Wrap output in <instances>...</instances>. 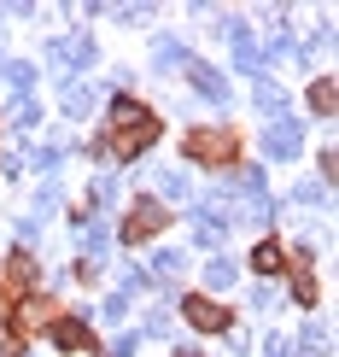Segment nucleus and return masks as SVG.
I'll return each instance as SVG.
<instances>
[{"label": "nucleus", "mask_w": 339, "mask_h": 357, "mask_svg": "<svg viewBox=\"0 0 339 357\" xmlns=\"http://www.w3.org/2000/svg\"><path fill=\"white\" fill-rule=\"evenodd\" d=\"M187 153L211 158V165H228V158H234V135H216V129L205 135V129H194V135H187Z\"/></svg>", "instance_id": "nucleus-1"}, {"label": "nucleus", "mask_w": 339, "mask_h": 357, "mask_svg": "<svg viewBox=\"0 0 339 357\" xmlns=\"http://www.w3.org/2000/svg\"><path fill=\"white\" fill-rule=\"evenodd\" d=\"M158 229H164V205H152V199H146V205H135V217H129V241H152V234Z\"/></svg>", "instance_id": "nucleus-2"}, {"label": "nucleus", "mask_w": 339, "mask_h": 357, "mask_svg": "<svg viewBox=\"0 0 339 357\" xmlns=\"http://www.w3.org/2000/svg\"><path fill=\"white\" fill-rule=\"evenodd\" d=\"M187 322L205 328V334H223V328H228V310L211 305V299H187Z\"/></svg>", "instance_id": "nucleus-3"}, {"label": "nucleus", "mask_w": 339, "mask_h": 357, "mask_svg": "<svg viewBox=\"0 0 339 357\" xmlns=\"http://www.w3.org/2000/svg\"><path fill=\"white\" fill-rule=\"evenodd\" d=\"M53 340H58V351H82L88 346V328H82V322H53Z\"/></svg>", "instance_id": "nucleus-4"}, {"label": "nucleus", "mask_w": 339, "mask_h": 357, "mask_svg": "<svg viewBox=\"0 0 339 357\" xmlns=\"http://www.w3.org/2000/svg\"><path fill=\"white\" fill-rule=\"evenodd\" d=\"M252 264H258V270H281V246H258Z\"/></svg>", "instance_id": "nucleus-5"}, {"label": "nucleus", "mask_w": 339, "mask_h": 357, "mask_svg": "<svg viewBox=\"0 0 339 357\" xmlns=\"http://www.w3.org/2000/svg\"><path fill=\"white\" fill-rule=\"evenodd\" d=\"M310 106H316V112L333 106V82H316V88H310Z\"/></svg>", "instance_id": "nucleus-6"}, {"label": "nucleus", "mask_w": 339, "mask_h": 357, "mask_svg": "<svg viewBox=\"0 0 339 357\" xmlns=\"http://www.w3.org/2000/svg\"><path fill=\"white\" fill-rule=\"evenodd\" d=\"M182 357H194V351H182Z\"/></svg>", "instance_id": "nucleus-7"}]
</instances>
